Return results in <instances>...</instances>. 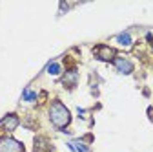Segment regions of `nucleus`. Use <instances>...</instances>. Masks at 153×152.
Listing matches in <instances>:
<instances>
[{
    "label": "nucleus",
    "mask_w": 153,
    "mask_h": 152,
    "mask_svg": "<svg viewBox=\"0 0 153 152\" xmlns=\"http://www.w3.org/2000/svg\"><path fill=\"white\" fill-rule=\"evenodd\" d=\"M0 152H24V145L13 138L0 139Z\"/></svg>",
    "instance_id": "obj_2"
},
{
    "label": "nucleus",
    "mask_w": 153,
    "mask_h": 152,
    "mask_svg": "<svg viewBox=\"0 0 153 152\" xmlns=\"http://www.w3.org/2000/svg\"><path fill=\"white\" fill-rule=\"evenodd\" d=\"M49 117H51V121H53V125L56 128H64L71 121V114L62 103H55L51 106V110H49Z\"/></svg>",
    "instance_id": "obj_1"
},
{
    "label": "nucleus",
    "mask_w": 153,
    "mask_h": 152,
    "mask_svg": "<svg viewBox=\"0 0 153 152\" xmlns=\"http://www.w3.org/2000/svg\"><path fill=\"white\" fill-rule=\"evenodd\" d=\"M117 42L122 44V46H129V44H131V37H129L128 33H122V35L117 37Z\"/></svg>",
    "instance_id": "obj_6"
},
{
    "label": "nucleus",
    "mask_w": 153,
    "mask_h": 152,
    "mask_svg": "<svg viewBox=\"0 0 153 152\" xmlns=\"http://www.w3.org/2000/svg\"><path fill=\"white\" fill-rule=\"evenodd\" d=\"M0 126L11 132V130H15V128L18 126V117H16V116H6V117L2 119V123H0Z\"/></svg>",
    "instance_id": "obj_4"
},
{
    "label": "nucleus",
    "mask_w": 153,
    "mask_h": 152,
    "mask_svg": "<svg viewBox=\"0 0 153 152\" xmlns=\"http://www.w3.org/2000/svg\"><path fill=\"white\" fill-rule=\"evenodd\" d=\"M48 71H49L51 75H59V73H60V66L56 64V62H53V64L48 66Z\"/></svg>",
    "instance_id": "obj_7"
},
{
    "label": "nucleus",
    "mask_w": 153,
    "mask_h": 152,
    "mask_svg": "<svg viewBox=\"0 0 153 152\" xmlns=\"http://www.w3.org/2000/svg\"><path fill=\"white\" fill-rule=\"evenodd\" d=\"M115 66H117V70L120 73H131V70H133V64L126 59H115Z\"/></svg>",
    "instance_id": "obj_5"
},
{
    "label": "nucleus",
    "mask_w": 153,
    "mask_h": 152,
    "mask_svg": "<svg viewBox=\"0 0 153 152\" xmlns=\"http://www.w3.org/2000/svg\"><path fill=\"white\" fill-rule=\"evenodd\" d=\"M35 99H36V93H35V92L27 90V92L24 93V101H35Z\"/></svg>",
    "instance_id": "obj_8"
},
{
    "label": "nucleus",
    "mask_w": 153,
    "mask_h": 152,
    "mask_svg": "<svg viewBox=\"0 0 153 152\" xmlns=\"http://www.w3.org/2000/svg\"><path fill=\"white\" fill-rule=\"evenodd\" d=\"M95 53L99 55V59H102L106 62L115 59V50H111L109 46H99V50H95Z\"/></svg>",
    "instance_id": "obj_3"
}]
</instances>
